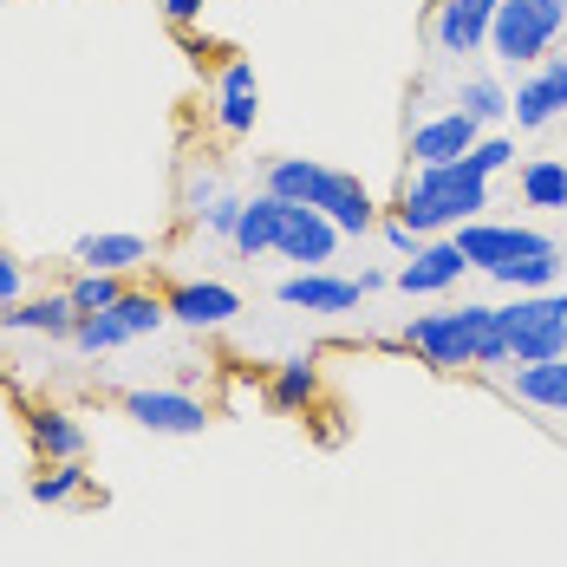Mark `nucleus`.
<instances>
[{
  "label": "nucleus",
  "instance_id": "1",
  "mask_svg": "<svg viewBox=\"0 0 567 567\" xmlns=\"http://www.w3.org/2000/svg\"><path fill=\"white\" fill-rule=\"evenodd\" d=\"M483 209H489V176L470 157H456V164H411L392 216H404L431 241V235H451L456 223H476Z\"/></svg>",
  "mask_w": 567,
  "mask_h": 567
},
{
  "label": "nucleus",
  "instance_id": "2",
  "mask_svg": "<svg viewBox=\"0 0 567 567\" xmlns=\"http://www.w3.org/2000/svg\"><path fill=\"white\" fill-rule=\"evenodd\" d=\"M567 33V0H503L489 27V53L503 65H542Z\"/></svg>",
  "mask_w": 567,
  "mask_h": 567
},
{
  "label": "nucleus",
  "instance_id": "3",
  "mask_svg": "<svg viewBox=\"0 0 567 567\" xmlns=\"http://www.w3.org/2000/svg\"><path fill=\"white\" fill-rule=\"evenodd\" d=\"M476 313H483V300H463V307H444V313H417L398 333V346L431 372H476Z\"/></svg>",
  "mask_w": 567,
  "mask_h": 567
},
{
  "label": "nucleus",
  "instance_id": "4",
  "mask_svg": "<svg viewBox=\"0 0 567 567\" xmlns=\"http://www.w3.org/2000/svg\"><path fill=\"white\" fill-rule=\"evenodd\" d=\"M503 340H509V365L561 359L567 352V293L561 287L515 293L509 307H503Z\"/></svg>",
  "mask_w": 567,
  "mask_h": 567
},
{
  "label": "nucleus",
  "instance_id": "5",
  "mask_svg": "<svg viewBox=\"0 0 567 567\" xmlns=\"http://www.w3.org/2000/svg\"><path fill=\"white\" fill-rule=\"evenodd\" d=\"M164 327H171V307H164L157 293L124 287V300H117V307H105V313H85V320H79L72 346L99 359V352H117V346H131V340H151V333H164Z\"/></svg>",
  "mask_w": 567,
  "mask_h": 567
},
{
  "label": "nucleus",
  "instance_id": "6",
  "mask_svg": "<svg viewBox=\"0 0 567 567\" xmlns=\"http://www.w3.org/2000/svg\"><path fill=\"white\" fill-rule=\"evenodd\" d=\"M451 241L463 248V261H470L476 275H496L503 261H528V255H561L555 235H542V228H528V223H489V216L456 223Z\"/></svg>",
  "mask_w": 567,
  "mask_h": 567
},
{
  "label": "nucleus",
  "instance_id": "7",
  "mask_svg": "<svg viewBox=\"0 0 567 567\" xmlns=\"http://www.w3.org/2000/svg\"><path fill=\"white\" fill-rule=\"evenodd\" d=\"M124 417L144 424L151 437H203L209 431V404L183 385H137L124 392Z\"/></svg>",
  "mask_w": 567,
  "mask_h": 567
},
{
  "label": "nucleus",
  "instance_id": "8",
  "mask_svg": "<svg viewBox=\"0 0 567 567\" xmlns=\"http://www.w3.org/2000/svg\"><path fill=\"white\" fill-rule=\"evenodd\" d=\"M509 117H515V131H528V137L548 131V124H561L567 117V53H548L542 65H528L515 79Z\"/></svg>",
  "mask_w": 567,
  "mask_h": 567
},
{
  "label": "nucleus",
  "instance_id": "9",
  "mask_svg": "<svg viewBox=\"0 0 567 567\" xmlns=\"http://www.w3.org/2000/svg\"><path fill=\"white\" fill-rule=\"evenodd\" d=\"M496 7H503V0H437V7H431V53L437 59L489 53Z\"/></svg>",
  "mask_w": 567,
  "mask_h": 567
},
{
  "label": "nucleus",
  "instance_id": "10",
  "mask_svg": "<svg viewBox=\"0 0 567 567\" xmlns=\"http://www.w3.org/2000/svg\"><path fill=\"white\" fill-rule=\"evenodd\" d=\"M340 228L333 216H320V209H307V203H281V235H275V255L293 261V268H327L333 255H340Z\"/></svg>",
  "mask_w": 567,
  "mask_h": 567
},
{
  "label": "nucleus",
  "instance_id": "11",
  "mask_svg": "<svg viewBox=\"0 0 567 567\" xmlns=\"http://www.w3.org/2000/svg\"><path fill=\"white\" fill-rule=\"evenodd\" d=\"M359 275H327V268H293L281 287H275V300L281 307H300V313H352L359 307Z\"/></svg>",
  "mask_w": 567,
  "mask_h": 567
},
{
  "label": "nucleus",
  "instance_id": "12",
  "mask_svg": "<svg viewBox=\"0 0 567 567\" xmlns=\"http://www.w3.org/2000/svg\"><path fill=\"white\" fill-rule=\"evenodd\" d=\"M164 307H171L176 327H196V333H216V327H228L235 313H241V293L223 281H176L171 293H164Z\"/></svg>",
  "mask_w": 567,
  "mask_h": 567
},
{
  "label": "nucleus",
  "instance_id": "13",
  "mask_svg": "<svg viewBox=\"0 0 567 567\" xmlns=\"http://www.w3.org/2000/svg\"><path fill=\"white\" fill-rule=\"evenodd\" d=\"M476 137H483V124L451 105V112L411 124V164H456V157H470V151H476Z\"/></svg>",
  "mask_w": 567,
  "mask_h": 567
},
{
  "label": "nucleus",
  "instance_id": "14",
  "mask_svg": "<svg viewBox=\"0 0 567 567\" xmlns=\"http://www.w3.org/2000/svg\"><path fill=\"white\" fill-rule=\"evenodd\" d=\"M255 117H261V79H255L248 59H228L216 72V131L223 137H248Z\"/></svg>",
  "mask_w": 567,
  "mask_h": 567
},
{
  "label": "nucleus",
  "instance_id": "15",
  "mask_svg": "<svg viewBox=\"0 0 567 567\" xmlns=\"http://www.w3.org/2000/svg\"><path fill=\"white\" fill-rule=\"evenodd\" d=\"M470 275V261H463V248H456L451 235H431L404 268L392 275V287H404V293H451L456 281Z\"/></svg>",
  "mask_w": 567,
  "mask_h": 567
},
{
  "label": "nucleus",
  "instance_id": "16",
  "mask_svg": "<svg viewBox=\"0 0 567 567\" xmlns=\"http://www.w3.org/2000/svg\"><path fill=\"white\" fill-rule=\"evenodd\" d=\"M313 209H320V216H333V228L352 235V241L379 228V203H372V189H365L352 171H327V189H320V203H313Z\"/></svg>",
  "mask_w": 567,
  "mask_h": 567
},
{
  "label": "nucleus",
  "instance_id": "17",
  "mask_svg": "<svg viewBox=\"0 0 567 567\" xmlns=\"http://www.w3.org/2000/svg\"><path fill=\"white\" fill-rule=\"evenodd\" d=\"M0 333H47V340H72L79 333V307L72 293H40V300H20V307H0Z\"/></svg>",
  "mask_w": 567,
  "mask_h": 567
},
{
  "label": "nucleus",
  "instance_id": "18",
  "mask_svg": "<svg viewBox=\"0 0 567 567\" xmlns=\"http://www.w3.org/2000/svg\"><path fill=\"white\" fill-rule=\"evenodd\" d=\"M72 261H79V268H99V275H131V268L151 261V241H144V235H117V228L79 235V241H72Z\"/></svg>",
  "mask_w": 567,
  "mask_h": 567
},
{
  "label": "nucleus",
  "instance_id": "19",
  "mask_svg": "<svg viewBox=\"0 0 567 567\" xmlns=\"http://www.w3.org/2000/svg\"><path fill=\"white\" fill-rule=\"evenodd\" d=\"M509 392L535 411H555L567 417V352L561 359H535V365H515L509 372Z\"/></svg>",
  "mask_w": 567,
  "mask_h": 567
},
{
  "label": "nucleus",
  "instance_id": "20",
  "mask_svg": "<svg viewBox=\"0 0 567 567\" xmlns=\"http://www.w3.org/2000/svg\"><path fill=\"white\" fill-rule=\"evenodd\" d=\"M27 437H33V451L47 456V463H79L85 456V424L72 411H33Z\"/></svg>",
  "mask_w": 567,
  "mask_h": 567
},
{
  "label": "nucleus",
  "instance_id": "21",
  "mask_svg": "<svg viewBox=\"0 0 567 567\" xmlns=\"http://www.w3.org/2000/svg\"><path fill=\"white\" fill-rule=\"evenodd\" d=\"M275 235H281V196H248V209H241V228H235V255L241 261H261V255H275Z\"/></svg>",
  "mask_w": 567,
  "mask_h": 567
},
{
  "label": "nucleus",
  "instance_id": "22",
  "mask_svg": "<svg viewBox=\"0 0 567 567\" xmlns=\"http://www.w3.org/2000/svg\"><path fill=\"white\" fill-rule=\"evenodd\" d=\"M268 196H281V203H320V189H327V164H313V157H275L268 164V183H261Z\"/></svg>",
  "mask_w": 567,
  "mask_h": 567
},
{
  "label": "nucleus",
  "instance_id": "23",
  "mask_svg": "<svg viewBox=\"0 0 567 567\" xmlns=\"http://www.w3.org/2000/svg\"><path fill=\"white\" fill-rule=\"evenodd\" d=\"M456 112H470L483 131H496V124L509 117V85H503L496 72H470V79L456 85Z\"/></svg>",
  "mask_w": 567,
  "mask_h": 567
},
{
  "label": "nucleus",
  "instance_id": "24",
  "mask_svg": "<svg viewBox=\"0 0 567 567\" xmlns=\"http://www.w3.org/2000/svg\"><path fill=\"white\" fill-rule=\"evenodd\" d=\"M515 183L528 209H567V157H528Z\"/></svg>",
  "mask_w": 567,
  "mask_h": 567
},
{
  "label": "nucleus",
  "instance_id": "25",
  "mask_svg": "<svg viewBox=\"0 0 567 567\" xmlns=\"http://www.w3.org/2000/svg\"><path fill=\"white\" fill-rule=\"evenodd\" d=\"M320 398V365L313 359H281L275 379H268V404L275 411H307Z\"/></svg>",
  "mask_w": 567,
  "mask_h": 567
},
{
  "label": "nucleus",
  "instance_id": "26",
  "mask_svg": "<svg viewBox=\"0 0 567 567\" xmlns=\"http://www.w3.org/2000/svg\"><path fill=\"white\" fill-rule=\"evenodd\" d=\"M65 293H72V307H79V320H85V313H105V307H117V300H124V275L79 268V275L65 281Z\"/></svg>",
  "mask_w": 567,
  "mask_h": 567
},
{
  "label": "nucleus",
  "instance_id": "27",
  "mask_svg": "<svg viewBox=\"0 0 567 567\" xmlns=\"http://www.w3.org/2000/svg\"><path fill=\"white\" fill-rule=\"evenodd\" d=\"M496 287H515V293H542V287L561 281V255H528V261H503L496 275H489Z\"/></svg>",
  "mask_w": 567,
  "mask_h": 567
},
{
  "label": "nucleus",
  "instance_id": "28",
  "mask_svg": "<svg viewBox=\"0 0 567 567\" xmlns=\"http://www.w3.org/2000/svg\"><path fill=\"white\" fill-rule=\"evenodd\" d=\"M27 496H33L40 509H59V503H79V496H85V470H79V463H53L47 476H33V483H27Z\"/></svg>",
  "mask_w": 567,
  "mask_h": 567
},
{
  "label": "nucleus",
  "instance_id": "29",
  "mask_svg": "<svg viewBox=\"0 0 567 567\" xmlns=\"http://www.w3.org/2000/svg\"><path fill=\"white\" fill-rule=\"evenodd\" d=\"M509 365V340H503V307L476 313V372H503Z\"/></svg>",
  "mask_w": 567,
  "mask_h": 567
},
{
  "label": "nucleus",
  "instance_id": "30",
  "mask_svg": "<svg viewBox=\"0 0 567 567\" xmlns=\"http://www.w3.org/2000/svg\"><path fill=\"white\" fill-rule=\"evenodd\" d=\"M470 164H476L483 176L509 171V164H515V137H503V131H483V137H476V151H470Z\"/></svg>",
  "mask_w": 567,
  "mask_h": 567
},
{
  "label": "nucleus",
  "instance_id": "31",
  "mask_svg": "<svg viewBox=\"0 0 567 567\" xmlns=\"http://www.w3.org/2000/svg\"><path fill=\"white\" fill-rule=\"evenodd\" d=\"M241 209H248V196H216V203H209V209H203V228H209V235H223V241H235V228H241Z\"/></svg>",
  "mask_w": 567,
  "mask_h": 567
},
{
  "label": "nucleus",
  "instance_id": "32",
  "mask_svg": "<svg viewBox=\"0 0 567 567\" xmlns=\"http://www.w3.org/2000/svg\"><path fill=\"white\" fill-rule=\"evenodd\" d=\"M216 196H223V183H216V176L189 171V183H183V216H189V223H203V209H209Z\"/></svg>",
  "mask_w": 567,
  "mask_h": 567
},
{
  "label": "nucleus",
  "instance_id": "33",
  "mask_svg": "<svg viewBox=\"0 0 567 567\" xmlns=\"http://www.w3.org/2000/svg\"><path fill=\"white\" fill-rule=\"evenodd\" d=\"M27 300V261L0 248V307H20Z\"/></svg>",
  "mask_w": 567,
  "mask_h": 567
},
{
  "label": "nucleus",
  "instance_id": "34",
  "mask_svg": "<svg viewBox=\"0 0 567 567\" xmlns=\"http://www.w3.org/2000/svg\"><path fill=\"white\" fill-rule=\"evenodd\" d=\"M379 228H385V241H392V248H398V255H404V261H411V255L424 248V235H417V228L404 223V216H385V223H379Z\"/></svg>",
  "mask_w": 567,
  "mask_h": 567
},
{
  "label": "nucleus",
  "instance_id": "35",
  "mask_svg": "<svg viewBox=\"0 0 567 567\" xmlns=\"http://www.w3.org/2000/svg\"><path fill=\"white\" fill-rule=\"evenodd\" d=\"M164 13H171L176 27H196L203 20V0H164Z\"/></svg>",
  "mask_w": 567,
  "mask_h": 567
},
{
  "label": "nucleus",
  "instance_id": "36",
  "mask_svg": "<svg viewBox=\"0 0 567 567\" xmlns=\"http://www.w3.org/2000/svg\"><path fill=\"white\" fill-rule=\"evenodd\" d=\"M392 281V275H385V268H359V287H365V293H379V287Z\"/></svg>",
  "mask_w": 567,
  "mask_h": 567
}]
</instances>
